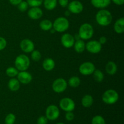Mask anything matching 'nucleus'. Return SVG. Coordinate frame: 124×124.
<instances>
[{"label":"nucleus","mask_w":124,"mask_h":124,"mask_svg":"<svg viewBox=\"0 0 124 124\" xmlns=\"http://www.w3.org/2000/svg\"><path fill=\"white\" fill-rule=\"evenodd\" d=\"M97 23L101 26H108L111 23L113 16L110 11L105 9H101L97 12L96 15Z\"/></svg>","instance_id":"f257e3e1"},{"label":"nucleus","mask_w":124,"mask_h":124,"mask_svg":"<svg viewBox=\"0 0 124 124\" xmlns=\"http://www.w3.org/2000/svg\"><path fill=\"white\" fill-rule=\"evenodd\" d=\"M94 34V29L90 24L84 23L80 26L78 35L82 40H88L92 38Z\"/></svg>","instance_id":"f03ea898"},{"label":"nucleus","mask_w":124,"mask_h":124,"mask_svg":"<svg viewBox=\"0 0 124 124\" xmlns=\"http://www.w3.org/2000/svg\"><path fill=\"white\" fill-rule=\"evenodd\" d=\"M30 61L29 57L25 54L18 55L15 61V65L18 71H26L30 66Z\"/></svg>","instance_id":"7ed1b4c3"},{"label":"nucleus","mask_w":124,"mask_h":124,"mask_svg":"<svg viewBox=\"0 0 124 124\" xmlns=\"http://www.w3.org/2000/svg\"><path fill=\"white\" fill-rule=\"evenodd\" d=\"M119 98V96L118 93L113 89L107 90L103 93L102 96V101L105 104H109V105L114 104L117 102Z\"/></svg>","instance_id":"20e7f679"},{"label":"nucleus","mask_w":124,"mask_h":124,"mask_svg":"<svg viewBox=\"0 0 124 124\" xmlns=\"http://www.w3.org/2000/svg\"><path fill=\"white\" fill-rule=\"evenodd\" d=\"M69 21L65 17H59L54 20L53 23V28L56 31L62 33L69 28Z\"/></svg>","instance_id":"39448f33"},{"label":"nucleus","mask_w":124,"mask_h":124,"mask_svg":"<svg viewBox=\"0 0 124 124\" xmlns=\"http://www.w3.org/2000/svg\"><path fill=\"white\" fill-rule=\"evenodd\" d=\"M67 88V82L64 79L58 78L53 81L52 89L55 93H61L65 92Z\"/></svg>","instance_id":"423d86ee"},{"label":"nucleus","mask_w":124,"mask_h":124,"mask_svg":"<svg viewBox=\"0 0 124 124\" xmlns=\"http://www.w3.org/2000/svg\"><path fill=\"white\" fill-rule=\"evenodd\" d=\"M59 107L62 110L66 112L72 111L75 108V103L71 98H64L59 102Z\"/></svg>","instance_id":"0eeeda50"},{"label":"nucleus","mask_w":124,"mask_h":124,"mask_svg":"<svg viewBox=\"0 0 124 124\" xmlns=\"http://www.w3.org/2000/svg\"><path fill=\"white\" fill-rule=\"evenodd\" d=\"M95 65L91 62H85L81 64L79 67V71L81 74L85 76L93 74L95 70Z\"/></svg>","instance_id":"6e6552de"},{"label":"nucleus","mask_w":124,"mask_h":124,"mask_svg":"<svg viewBox=\"0 0 124 124\" xmlns=\"http://www.w3.org/2000/svg\"><path fill=\"white\" fill-rule=\"evenodd\" d=\"M46 117L50 121L57 119L59 116V110L55 105H50L47 108L46 111Z\"/></svg>","instance_id":"1a4fd4ad"},{"label":"nucleus","mask_w":124,"mask_h":124,"mask_svg":"<svg viewBox=\"0 0 124 124\" xmlns=\"http://www.w3.org/2000/svg\"><path fill=\"white\" fill-rule=\"evenodd\" d=\"M85 48L88 52L93 54L99 53L102 50V45L98 41L92 40L85 44Z\"/></svg>","instance_id":"9d476101"},{"label":"nucleus","mask_w":124,"mask_h":124,"mask_svg":"<svg viewBox=\"0 0 124 124\" xmlns=\"http://www.w3.org/2000/svg\"><path fill=\"white\" fill-rule=\"evenodd\" d=\"M84 9L82 2L79 1H73L68 4V10L73 14H79L81 13Z\"/></svg>","instance_id":"9b49d317"},{"label":"nucleus","mask_w":124,"mask_h":124,"mask_svg":"<svg viewBox=\"0 0 124 124\" xmlns=\"http://www.w3.org/2000/svg\"><path fill=\"white\" fill-rule=\"evenodd\" d=\"M61 44L65 48H70L74 46L75 39L73 36L69 33H64L61 38Z\"/></svg>","instance_id":"f8f14e48"},{"label":"nucleus","mask_w":124,"mask_h":124,"mask_svg":"<svg viewBox=\"0 0 124 124\" xmlns=\"http://www.w3.org/2000/svg\"><path fill=\"white\" fill-rule=\"evenodd\" d=\"M20 48L23 52L26 53H31L35 48L33 42L29 39H24L20 42Z\"/></svg>","instance_id":"ddd939ff"},{"label":"nucleus","mask_w":124,"mask_h":124,"mask_svg":"<svg viewBox=\"0 0 124 124\" xmlns=\"http://www.w3.org/2000/svg\"><path fill=\"white\" fill-rule=\"evenodd\" d=\"M18 80L23 84H28L30 83L33 79V77L30 73L26 71H21L18 73Z\"/></svg>","instance_id":"4468645a"},{"label":"nucleus","mask_w":124,"mask_h":124,"mask_svg":"<svg viewBox=\"0 0 124 124\" xmlns=\"http://www.w3.org/2000/svg\"><path fill=\"white\" fill-rule=\"evenodd\" d=\"M27 14L30 19L36 20L42 16L43 12L39 7H33L29 10Z\"/></svg>","instance_id":"2eb2a0df"},{"label":"nucleus","mask_w":124,"mask_h":124,"mask_svg":"<svg viewBox=\"0 0 124 124\" xmlns=\"http://www.w3.org/2000/svg\"><path fill=\"white\" fill-rule=\"evenodd\" d=\"M92 4L98 8L107 7L111 3V0H91Z\"/></svg>","instance_id":"dca6fc26"},{"label":"nucleus","mask_w":124,"mask_h":124,"mask_svg":"<svg viewBox=\"0 0 124 124\" xmlns=\"http://www.w3.org/2000/svg\"><path fill=\"white\" fill-rule=\"evenodd\" d=\"M42 67L46 71H52L55 67V62L52 58H47L44 60L42 62Z\"/></svg>","instance_id":"f3484780"},{"label":"nucleus","mask_w":124,"mask_h":124,"mask_svg":"<svg viewBox=\"0 0 124 124\" xmlns=\"http://www.w3.org/2000/svg\"><path fill=\"white\" fill-rule=\"evenodd\" d=\"M8 87L12 92H17L20 88V82L18 79L12 78L8 82Z\"/></svg>","instance_id":"a211bd4d"},{"label":"nucleus","mask_w":124,"mask_h":124,"mask_svg":"<svg viewBox=\"0 0 124 124\" xmlns=\"http://www.w3.org/2000/svg\"><path fill=\"white\" fill-rule=\"evenodd\" d=\"M114 30L117 34H122L124 31V18H121L117 19L114 25Z\"/></svg>","instance_id":"6ab92c4d"},{"label":"nucleus","mask_w":124,"mask_h":124,"mask_svg":"<svg viewBox=\"0 0 124 124\" xmlns=\"http://www.w3.org/2000/svg\"><path fill=\"white\" fill-rule=\"evenodd\" d=\"M117 67L116 63L113 61H109L105 66V71L108 75H113L116 73Z\"/></svg>","instance_id":"aec40b11"},{"label":"nucleus","mask_w":124,"mask_h":124,"mask_svg":"<svg viewBox=\"0 0 124 124\" xmlns=\"http://www.w3.org/2000/svg\"><path fill=\"white\" fill-rule=\"evenodd\" d=\"M73 46L75 50L78 53H83L85 50V43L84 42V40L81 39L75 41Z\"/></svg>","instance_id":"412c9836"},{"label":"nucleus","mask_w":124,"mask_h":124,"mask_svg":"<svg viewBox=\"0 0 124 124\" xmlns=\"http://www.w3.org/2000/svg\"><path fill=\"white\" fill-rule=\"evenodd\" d=\"M81 103H82V105L84 107H90L93 104V98L90 94H85L82 98Z\"/></svg>","instance_id":"4be33fe9"},{"label":"nucleus","mask_w":124,"mask_h":124,"mask_svg":"<svg viewBox=\"0 0 124 124\" xmlns=\"http://www.w3.org/2000/svg\"><path fill=\"white\" fill-rule=\"evenodd\" d=\"M39 27L44 31H48L53 28V23L48 19H44L39 23Z\"/></svg>","instance_id":"5701e85b"},{"label":"nucleus","mask_w":124,"mask_h":124,"mask_svg":"<svg viewBox=\"0 0 124 124\" xmlns=\"http://www.w3.org/2000/svg\"><path fill=\"white\" fill-rule=\"evenodd\" d=\"M93 74V78L97 82H102L104 79V75L101 70L99 69H95Z\"/></svg>","instance_id":"b1692460"},{"label":"nucleus","mask_w":124,"mask_h":124,"mask_svg":"<svg viewBox=\"0 0 124 124\" xmlns=\"http://www.w3.org/2000/svg\"><path fill=\"white\" fill-rule=\"evenodd\" d=\"M81 79L78 76H72L69 79L68 81V84L69 85L73 88H76L78 87L81 84Z\"/></svg>","instance_id":"393cba45"},{"label":"nucleus","mask_w":124,"mask_h":124,"mask_svg":"<svg viewBox=\"0 0 124 124\" xmlns=\"http://www.w3.org/2000/svg\"><path fill=\"white\" fill-rule=\"evenodd\" d=\"M57 5V0H44V7L48 10H52Z\"/></svg>","instance_id":"a878e982"},{"label":"nucleus","mask_w":124,"mask_h":124,"mask_svg":"<svg viewBox=\"0 0 124 124\" xmlns=\"http://www.w3.org/2000/svg\"><path fill=\"white\" fill-rule=\"evenodd\" d=\"M6 75L8 76H9V77L15 78L18 75L19 71H18V69L16 68L13 67H10L7 68L6 69Z\"/></svg>","instance_id":"bb28decb"},{"label":"nucleus","mask_w":124,"mask_h":124,"mask_svg":"<svg viewBox=\"0 0 124 124\" xmlns=\"http://www.w3.org/2000/svg\"><path fill=\"white\" fill-rule=\"evenodd\" d=\"M31 53V58L33 61L35 62H38L41 59V53L39 51L33 50Z\"/></svg>","instance_id":"cd10ccee"},{"label":"nucleus","mask_w":124,"mask_h":124,"mask_svg":"<svg viewBox=\"0 0 124 124\" xmlns=\"http://www.w3.org/2000/svg\"><path fill=\"white\" fill-rule=\"evenodd\" d=\"M92 124H105V119L101 116H95L92 121Z\"/></svg>","instance_id":"c85d7f7f"},{"label":"nucleus","mask_w":124,"mask_h":124,"mask_svg":"<svg viewBox=\"0 0 124 124\" xmlns=\"http://www.w3.org/2000/svg\"><path fill=\"white\" fill-rule=\"evenodd\" d=\"M16 120V117L14 114L9 113L6 116L5 119V124H13Z\"/></svg>","instance_id":"c756f323"},{"label":"nucleus","mask_w":124,"mask_h":124,"mask_svg":"<svg viewBox=\"0 0 124 124\" xmlns=\"http://www.w3.org/2000/svg\"><path fill=\"white\" fill-rule=\"evenodd\" d=\"M43 0H27V2L29 6L31 7H39L42 4Z\"/></svg>","instance_id":"7c9ffc66"},{"label":"nucleus","mask_w":124,"mask_h":124,"mask_svg":"<svg viewBox=\"0 0 124 124\" xmlns=\"http://www.w3.org/2000/svg\"><path fill=\"white\" fill-rule=\"evenodd\" d=\"M18 9L19 10V11L22 12H25V11L27 10L28 7H29V4H27V1H22L18 5Z\"/></svg>","instance_id":"2f4dec72"},{"label":"nucleus","mask_w":124,"mask_h":124,"mask_svg":"<svg viewBox=\"0 0 124 124\" xmlns=\"http://www.w3.org/2000/svg\"><path fill=\"white\" fill-rule=\"evenodd\" d=\"M7 46V41L4 38L0 36V51L4 49Z\"/></svg>","instance_id":"473e14b6"},{"label":"nucleus","mask_w":124,"mask_h":124,"mask_svg":"<svg viewBox=\"0 0 124 124\" xmlns=\"http://www.w3.org/2000/svg\"><path fill=\"white\" fill-rule=\"evenodd\" d=\"M47 122H48V119L46 117V116H41L37 120L38 124H47Z\"/></svg>","instance_id":"72a5a7b5"},{"label":"nucleus","mask_w":124,"mask_h":124,"mask_svg":"<svg viewBox=\"0 0 124 124\" xmlns=\"http://www.w3.org/2000/svg\"><path fill=\"white\" fill-rule=\"evenodd\" d=\"M74 118H75V115H74L73 113H72V111H67V113L65 114V119L67 121H73Z\"/></svg>","instance_id":"f704fd0d"},{"label":"nucleus","mask_w":124,"mask_h":124,"mask_svg":"<svg viewBox=\"0 0 124 124\" xmlns=\"http://www.w3.org/2000/svg\"><path fill=\"white\" fill-rule=\"evenodd\" d=\"M59 5L62 7H65L69 4V0H58Z\"/></svg>","instance_id":"c9c22d12"},{"label":"nucleus","mask_w":124,"mask_h":124,"mask_svg":"<svg viewBox=\"0 0 124 124\" xmlns=\"http://www.w3.org/2000/svg\"><path fill=\"white\" fill-rule=\"evenodd\" d=\"M107 41V38L105 37V36H101V37L99 38V41H98L100 42L101 44L103 45V44H105L106 43Z\"/></svg>","instance_id":"e433bc0d"},{"label":"nucleus","mask_w":124,"mask_h":124,"mask_svg":"<svg viewBox=\"0 0 124 124\" xmlns=\"http://www.w3.org/2000/svg\"><path fill=\"white\" fill-rule=\"evenodd\" d=\"M115 4L118 6H122L124 3V0H111Z\"/></svg>","instance_id":"4c0bfd02"},{"label":"nucleus","mask_w":124,"mask_h":124,"mask_svg":"<svg viewBox=\"0 0 124 124\" xmlns=\"http://www.w3.org/2000/svg\"><path fill=\"white\" fill-rule=\"evenodd\" d=\"M23 0H9L10 2L13 6H18Z\"/></svg>","instance_id":"58836bf2"},{"label":"nucleus","mask_w":124,"mask_h":124,"mask_svg":"<svg viewBox=\"0 0 124 124\" xmlns=\"http://www.w3.org/2000/svg\"><path fill=\"white\" fill-rule=\"evenodd\" d=\"M70 12H69V10H67V11H65V16L66 17H67V16H70Z\"/></svg>","instance_id":"ea45409f"},{"label":"nucleus","mask_w":124,"mask_h":124,"mask_svg":"<svg viewBox=\"0 0 124 124\" xmlns=\"http://www.w3.org/2000/svg\"><path fill=\"white\" fill-rule=\"evenodd\" d=\"M75 39H76V41H77V40H79V39H80V37H79V35H78V34H76V35H75Z\"/></svg>","instance_id":"a19ab883"},{"label":"nucleus","mask_w":124,"mask_h":124,"mask_svg":"<svg viewBox=\"0 0 124 124\" xmlns=\"http://www.w3.org/2000/svg\"><path fill=\"white\" fill-rule=\"evenodd\" d=\"M63 124V123H58V124Z\"/></svg>","instance_id":"79ce46f5"}]
</instances>
